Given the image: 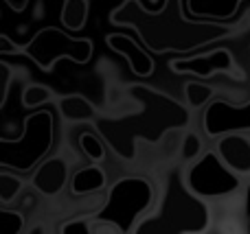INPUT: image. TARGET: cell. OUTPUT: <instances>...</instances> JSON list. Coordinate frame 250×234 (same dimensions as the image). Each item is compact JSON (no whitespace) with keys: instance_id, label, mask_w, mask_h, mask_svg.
Segmentation results:
<instances>
[{"instance_id":"277c9868","label":"cell","mask_w":250,"mask_h":234,"mask_svg":"<svg viewBox=\"0 0 250 234\" xmlns=\"http://www.w3.org/2000/svg\"><path fill=\"white\" fill-rule=\"evenodd\" d=\"M55 136V116L48 109L29 114L22 123V134L16 140L0 138V166L16 173H33L48 156Z\"/></svg>"},{"instance_id":"6da1fadb","label":"cell","mask_w":250,"mask_h":234,"mask_svg":"<svg viewBox=\"0 0 250 234\" xmlns=\"http://www.w3.org/2000/svg\"><path fill=\"white\" fill-rule=\"evenodd\" d=\"M185 0H163L156 11H149L138 0H123L110 13L112 24L138 31L149 53H191L222 37H229L230 29L222 22L198 20L187 16Z\"/></svg>"},{"instance_id":"e0dca14e","label":"cell","mask_w":250,"mask_h":234,"mask_svg":"<svg viewBox=\"0 0 250 234\" xmlns=\"http://www.w3.org/2000/svg\"><path fill=\"white\" fill-rule=\"evenodd\" d=\"M18 175H16V171L11 173L9 169H2V173H0V201H2V204H9V201H13L20 195L22 180L18 178Z\"/></svg>"},{"instance_id":"ac0fdd59","label":"cell","mask_w":250,"mask_h":234,"mask_svg":"<svg viewBox=\"0 0 250 234\" xmlns=\"http://www.w3.org/2000/svg\"><path fill=\"white\" fill-rule=\"evenodd\" d=\"M185 94H187V103H189V108H193V109L202 108V105H208V101L213 99L211 88L204 86V83H198V81L187 83Z\"/></svg>"},{"instance_id":"4fadbf2b","label":"cell","mask_w":250,"mask_h":234,"mask_svg":"<svg viewBox=\"0 0 250 234\" xmlns=\"http://www.w3.org/2000/svg\"><path fill=\"white\" fill-rule=\"evenodd\" d=\"M60 114L70 123H86L97 116V108L82 94H66L57 99Z\"/></svg>"},{"instance_id":"603a6c76","label":"cell","mask_w":250,"mask_h":234,"mask_svg":"<svg viewBox=\"0 0 250 234\" xmlns=\"http://www.w3.org/2000/svg\"><path fill=\"white\" fill-rule=\"evenodd\" d=\"M9 81H11V68L2 61L0 64V108H4V101H7Z\"/></svg>"},{"instance_id":"9c48e42d","label":"cell","mask_w":250,"mask_h":234,"mask_svg":"<svg viewBox=\"0 0 250 234\" xmlns=\"http://www.w3.org/2000/svg\"><path fill=\"white\" fill-rule=\"evenodd\" d=\"M105 44H108L110 51H114L117 55L127 59V66L134 74H138V77H151L154 74V70H156L154 57L138 42H134L129 35L110 33V35H105Z\"/></svg>"},{"instance_id":"7c38bea8","label":"cell","mask_w":250,"mask_h":234,"mask_svg":"<svg viewBox=\"0 0 250 234\" xmlns=\"http://www.w3.org/2000/svg\"><path fill=\"white\" fill-rule=\"evenodd\" d=\"M244 0H185L187 11L191 18L208 22H222L237 16Z\"/></svg>"},{"instance_id":"5b68a950","label":"cell","mask_w":250,"mask_h":234,"mask_svg":"<svg viewBox=\"0 0 250 234\" xmlns=\"http://www.w3.org/2000/svg\"><path fill=\"white\" fill-rule=\"evenodd\" d=\"M95 44L90 37H73L57 26H44L22 46L26 55L42 72H53L60 59H70L77 66H86L92 59Z\"/></svg>"},{"instance_id":"9a60e30c","label":"cell","mask_w":250,"mask_h":234,"mask_svg":"<svg viewBox=\"0 0 250 234\" xmlns=\"http://www.w3.org/2000/svg\"><path fill=\"white\" fill-rule=\"evenodd\" d=\"M90 13V2L88 0H64L62 4V24L70 33H79L88 22Z\"/></svg>"},{"instance_id":"44dd1931","label":"cell","mask_w":250,"mask_h":234,"mask_svg":"<svg viewBox=\"0 0 250 234\" xmlns=\"http://www.w3.org/2000/svg\"><path fill=\"white\" fill-rule=\"evenodd\" d=\"M0 217H2L4 221V228H7L9 232L13 234H20L22 230H24V217H22L20 213H16V210H0Z\"/></svg>"},{"instance_id":"8fae6325","label":"cell","mask_w":250,"mask_h":234,"mask_svg":"<svg viewBox=\"0 0 250 234\" xmlns=\"http://www.w3.org/2000/svg\"><path fill=\"white\" fill-rule=\"evenodd\" d=\"M217 153L222 160L237 171L239 175H250V140L242 134H229L217 138Z\"/></svg>"},{"instance_id":"52a82bcc","label":"cell","mask_w":250,"mask_h":234,"mask_svg":"<svg viewBox=\"0 0 250 234\" xmlns=\"http://www.w3.org/2000/svg\"><path fill=\"white\" fill-rule=\"evenodd\" d=\"M202 127L208 138H222L229 134H244L250 131V101L242 108L230 105L226 101H211L204 109Z\"/></svg>"},{"instance_id":"cb8c5ba5","label":"cell","mask_w":250,"mask_h":234,"mask_svg":"<svg viewBox=\"0 0 250 234\" xmlns=\"http://www.w3.org/2000/svg\"><path fill=\"white\" fill-rule=\"evenodd\" d=\"M0 55H22V46L13 44L7 33H0Z\"/></svg>"},{"instance_id":"ffe728a7","label":"cell","mask_w":250,"mask_h":234,"mask_svg":"<svg viewBox=\"0 0 250 234\" xmlns=\"http://www.w3.org/2000/svg\"><path fill=\"white\" fill-rule=\"evenodd\" d=\"M202 153H204V151H202V140H200L198 134H187L185 138H182L180 156L185 158V160L193 162V160H198Z\"/></svg>"},{"instance_id":"5bb4252c","label":"cell","mask_w":250,"mask_h":234,"mask_svg":"<svg viewBox=\"0 0 250 234\" xmlns=\"http://www.w3.org/2000/svg\"><path fill=\"white\" fill-rule=\"evenodd\" d=\"M105 171L97 164H90V166H83L79 169L77 173L73 175L70 180V188H73L75 195H90V193H99L105 188Z\"/></svg>"},{"instance_id":"484cf974","label":"cell","mask_w":250,"mask_h":234,"mask_svg":"<svg viewBox=\"0 0 250 234\" xmlns=\"http://www.w3.org/2000/svg\"><path fill=\"white\" fill-rule=\"evenodd\" d=\"M246 213H248V228L246 230L250 232V184L246 186Z\"/></svg>"},{"instance_id":"7402d4cb","label":"cell","mask_w":250,"mask_h":234,"mask_svg":"<svg viewBox=\"0 0 250 234\" xmlns=\"http://www.w3.org/2000/svg\"><path fill=\"white\" fill-rule=\"evenodd\" d=\"M92 219H73V221L62 223V234H90L92 232Z\"/></svg>"},{"instance_id":"3957f363","label":"cell","mask_w":250,"mask_h":234,"mask_svg":"<svg viewBox=\"0 0 250 234\" xmlns=\"http://www.w3.org/2000/svg\"><path fill=\"white\" fill-rule=\"evenodd\" d=\"M156 201V186L145 175H125L110 186L105 204L92 215V223H105L114 232L129 234L147 217Z\"/></svg>"},{"instance_id":"2e32d148","label":"cell","mask_w":250,"mask_h":234,"mask_svg":"<svg viewBox=\"0 0 250 234\" xmlns=\"http://www.w3.org/2000/svg\"><path fill=\"white\" fill-rule=\"evenodd\" d=\"M53 101V90L44 83H29L22 90V108L26 109H35L42 105L51 103Z\"/></svg>"},{"instance_id":"8992f818","label":"cell","mask_w":250,"mask_h":234,"mask_svg":"<svg viewBox=\"0 0 250 234\" xmlns=\"http://www.w3.org/2000/svg\"><path fill=\"white\" fill-rule=\"evenodd\" d=\"M185 180L189 188L202 199H220V197H230L237 191H242L244 182L242 175L233 171L222 156L215 151H204L198 160L189 164L185 171Z\"/></svg>"},{"instance_id":"d4e9b609","label":"cell","mask_w":250,"mask_h":234,"mask_svg":"<svg viewBox=\"0 0 250 234\" xmlns=\"http://www.w3.org/2000/svg\"><path fill=\"white\" fill-rule=\"evenodd\" d=\"M4 2H7V7L11 9V11L22 13L26 9V4H29V0H4Z\"/></svg>"},{"instance_id":"d6986e66","label":"cell","mask_w":250,"mask_h":234,"mask_svg":"<svg viewBox=\"0 0 250 234\" xmlns=\"http://www.w3.org/2000/svg\"><path fill=\"white\" fill-rule=\"evenodd\" d=\"M79 147H82V151L88 156V160H92V162H101L105 156L104 143L99 140V136L90 134V131H83V134L79 136Z\"/></svg>"},{"instance_id":"7a4b0ae2","label":"cell","mask_w":250,"mask_h":234,"mask_svg":"<svg viewBox=\"0 0 250 234\" xmlns=\"http://www.w3.org/2000/svg\"><path fill=\"white\" fill-rule=\"evenodd\" d=\"M211 223V213L202 197L189 188L185 175L171 171L156 213L138 221L134 234H200Z\"/></svg>"},{"instance_id":"30bf717a","label":"cell","mask_w":250,"mask_h":234,"mask_svg":"<svg viewBox=\"0 0 250 234\" xmlns=\"http://www.w3.org/2000/svg\"><path fill=\"white\" fill-rule=\"evenodd\" d=\"M66 182H68V164H66L64 158H48V160H44L33 171V178H31L33 188L46 197L62 193Z\"/></svg>"},{"instance_id":"ba28073f","label":"cell","mask_w":250,"mask_h":234,"mask_svg":"<svg viewBox=\"0 0 250 234\" xmlns=\"http://www.w3.org/2000/svg\"><path fill=\"white\" fill-rule=\"evenodd\" d=\"M173 72L182 74H198V77H211L215 72H233L235 70V57L226 48H215V51L202 53L193 57H180L169 64Z\"/></svg>"}]
</instances>
